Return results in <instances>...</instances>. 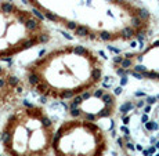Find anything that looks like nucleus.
I'll use <instances>...</instances> for the list:
<instances>
[{
    "label": "nucleus",
    "instance_id": "obj_1",
    "mask_svg": "<svg viewBox=\"0 0 159 156\" xmlns=\"http://www.w3.org/2000/svg\"><path fill=\"white\" fill-rule=\"evenodd\" d=\"M104 64L94 50L82 44H64L26 65L25 84L41 98L71 101L97 88Z\"/></svg>",
    "mask_w": 159,
    "mask_h": 156
},
{
    "label": "nucleus",
    "instance_id": "obj_2",
    "mask_svg": "<svg viewBox=\"0 0 159 156\" xmlns=\"http://www.w3.org/2000/svg\"><path fill=\"white\" fill-rule=\"evenodd\" d=\"M54 122L46 108L33 104L17 107L6 119L0 141L6 156H51Z\"/></svg>",
    "mask_w": 159,
    "mask_h": 156
},
{
    "label": "nucleus",
    "instance_id": "obj_3",
    "mask_svg": "<svg viewBox=\"0 0 159 156\" xmlns=\"http://www.w3.org/2000/svg\"><path fill=\"white\" fill-rule=\"evenodd\" d=\"M51 37L44 20L33 10L0 0V61L47 43Z\"/></svg>",
    "mask_w": 159,
    "mask_h": 156
},
{
    "label": "nucleus",
    "instance_id": "obj_4",
    "mask_svg": "<svg viewBox=\"0 0 159 156\" xmlns=\"http://www.w3.org/2000/svg\"><path fill=\"white\" fill-rule=\"evenodd\" d=\"M107 151L108 138L96 122L72 118L57 127L54 156H105Z\"/></svg>",
    "mask_w": 159,
    "mask_h": 156
},
{
    "label": "nucleus",
    "instance_id": "obj_5",
    "mask_svg": "<svg viewBox=\"0 0 159 156\" xmlns=\"http://www.w3.org/2000/svg\"><path fill=\"white\" fill-rule=\"evenodd\" d=\"M116 108L115 94L105 88H94L69 101V115L73 119L96 122L111 118Z\"/></svg>",
    "mask_w": 159,
    "mask_h": 156
},
{
    "label": "nucleus",
    "instance_id": "obj_6",
    "mask_svg": "<svg viewBox=\"0 0 159 156\" xmlns=\"http://www.w3.org/2000/svg\"><path fill=\"white\" fill-rule=\"evenodd\" d=\"M22 93V80L6 65H0V108L15 104Z\"/></svg>",
    "mask_w": 159,
    "mask_h": 156
},
{
    "label": "nucleus",
    "instance_id": "obj_7",
    "mask_svg": "<svg viewBox=\"0 0 159 156\" xmlns=\"http://www.w3.org/2000/svg\"><path fill=\"white\" fill-rule=\"evenodd\" d=\"M155 101H156V98H155V97H149V98L147 99V102H148V104H154Z\"/></svg>",
    "mask_w": 159,
    "mask_h": 156
},
{
    "label": "nucleus",
    "instance_id": "obj_8",
    "mask_svg": "<svg viewBox=\"0 0 159 156\" xmlns=\"http://www.w3.org/2000/svg\"><path fill=\"white\" fill-rule=\"evenodd\" d=\"M0 156H6V155H4V153H3V155H0Z\"/></svg>",
    "mask_w": 159,
    "mask_h": 156
},
{
    "label": "nucleus",
    "instance_id": "obj_9",
    "mask_svg": "<svg viewBox=\"0 0 159 156\" xmlns=\"http://www.w3.org/2000/svg\"><path fill=\"white\" fill-rule=\"evenodd\" d=\"M158 98H159V95H158Z\"/></svg>",
    "mask_w": 159,
    "mask_h": 156
}]
</instances>
